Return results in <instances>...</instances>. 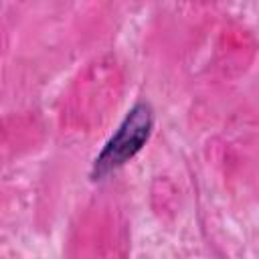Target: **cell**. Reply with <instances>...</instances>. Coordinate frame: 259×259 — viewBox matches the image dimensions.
Wrapping results in <instances>:
<instances>
[{
    "label": "cell",
    "mask_w": 259,
    "mask_h": 259,
    "mask_svg": "<svg viewBox=\"0 0 259 259\" xmlns=\"http://www.w3.org/2000/svg\"><path fill=\"white\" fill-rule=\"evenodd\" d=\"M150 132H152V109L148 103L140 101L127 111L117 132L107 140V144L95 158L91 170L93 180L105 178L107 174L123 166L127 160H132L148 142Z\"/></svg>",
    "instance_id": "6da1fadb"
}]
</instances>
